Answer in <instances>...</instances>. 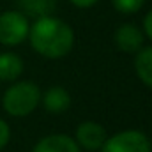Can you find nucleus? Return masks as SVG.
<instances>
[{"label": "nucleus", "mask_w": 152, "mask_h": 152, "mask_svg": "<svg viewBox=\"0 0 152 152\" xmlns=\"http://www.w3.org/2000/svg\"><path fill=\"white\" fill-rule=\"evenodd\" d=\"M30 46L44 58H62L66 57L75 44L73 28L60 18L44 16L37 18L28 30Z\"/></svg>", "instance_id": "nucleus-1"}, {"label": "nucleus", "mask_w": 152, "mask_h": 152, "mask_svg": "<svg viewBox=\"0 0 152 152\" xmlns=\"http://www.w3.org/2000/svg\"><path fill=\"white\" fill-rule=\"evenodd\" d=\"M39 103L41 88L34 81L12 83L2 97V106L11 117H27L37 108Z\"/></svg>", "instance_id": "nucleus-2"}, {"label": "nucleus", "mask_w": 152, "mask_h": 152, "mask_svg": "<svg viewBox=\"0 0 152 152\" xmlns=\"http://www.w3.org/2000/svg\"><path fill=\"white\" fill-rule=\"evenodd\" d=\"M30 23L20 11H5L0 14V44L18 46L28 37Z\"/></svg>", "instance_id": "nucleus-3"}, {"label": "nucleus", "mask_w": 152, "mask_h": 152, "mask_svg": "<svg viewBox=\"0 0 152 152\" xmlns=\"http://www.w3.org/2000/svg\"><path fill=\"white\" fill-rule=\"evenodd\" d=\"M101 152H152V143L149 136L136 129L120 131L113 136L106 138Z\"/></svg>", "instance_id": "nucleus-4"}, {"label": "nucleus", "mask_w": 152, "mask_h": 152, "mask_svg": "<svg viewBox=\"0 0 152 152\" xmlns=\"http://www.w3.org/2000/svg\"><path fill=\"white\" fill-rule=\"evenodd\" d=\"M106 138H108L106 129L94 120L81 122L75 133V142L80 149H85V151H99L106 142Z\"/></svg>", "instance_id": "nucleus-5"}, {"label": "nucleus", "mask_w": 152, "mask_h": 152, "mask_svg": "<svg viewBox=\"0 0 152 152\" xmlns=\"http://www.w3.org/2000/svg\"><path fill=\"white\" fill-rule=\"evenodd\" d=\"M113 41H115V46L124 51V53H136L138 50L143 48V41H145V34L143 30H140L136 25L133 23H124L120 25L113 34Z\"/></svg>", "instance_id": "nucleus-6"}, {"label": "nucleus", "mask_w": 152, "mask_h": 152, "mask_svg": "<svg viewBox=\"0 0 152 152\" xmlns=\"http://www.w3.org/2000/svg\"><path fill=\"white\" fill-rule=\"evenodd\" d=\"M41 103L48 113L60 115L69 110L71 94L64 87H50L46 92H41Z\"/></svg>", "instance_id": "nucleus-7"}, {"label": "nucleus", "mask_w": 152, "mask_h": 152, "mask_svg": "<svg viewBox=\"0 0 152 152\" xmlns=\"http://www.w3.org/2000/svg\"><path fill=\"white\" fill-rule=\"evenodd\" d=\"M32 152H81L75 138L67 134H50L41 138Z\"/></svg>", "instance_id": "nucleus-8"}, {"label": "nucleus", "mask_w": 152, "mask_h": 152, "mask_svg": "<svg viewBox=\"0 0 152 152\" xmlns=\"http://www.w3.org/2000/svg\"><path fill=\"white\" fill-rule=\"evenodd\" d=\"M23 73V60L12 51L0 53V81H16Z\"/></svg>", "instance_id": "nucleus-9"}, {"label": "nucleus", "mask_w": 152, "mask_h": 152, "mask_svg": "<svg viewBox=\"0 0 152 152\" xmlns=\"http://www.w3.org/2000/svg\"><path fill=\"white\" fill-rule=\"evenodd\" d=\"M20 12L27 18H44L51 16L57 9V0H18Z\"/></svg>", "instance_id": "nucleus-10"}, {"label": "nucleus", "mask_w": 152, "mask_h": 152, "mask_svg": "<svg viewBox=\"0 0 152 152\" xmlns=\"http://www.w3.org/2000/svg\"><path fill=\"white\" fill-rule=\"evenodd\" d=\"M134 71L142 83L152 88V46L142 48L136 51L134 57Z\"/></svg>", "instance_id": "nucleus-11"}, {"label": "nucleus", "mask_w": 152, "mask_h": 152, "mask_svg": "<svg viewBox=\"0 0 152 152\" xmlns=\"http://www.w3.org/2000/svg\"><path fill=\"white\" fill-rule=\"evenodd\" d=\"M112 4H113L115 11L122 14H134L143 7L145 0H112Z\"/></svg>", "instance_id": "nucleus-12"}, {"label": "nucleus", "mask_w": 152, "mask_h": 152, "mask_svg": "<svg viewBox=\"0 0 152 152\" xmlns=\"http://www.w3.org/2000/svg\"><path fill=\"white\" fill-rule=\"evenodd\" d=\"M9 140H11V129H9V124H7L4 118H0V151L9 143Z\"/></svg>", "instance_id": "nucleus-13"}, {"label": "nucleus", "mask_w": 152, "mask_h": 152, "mask_svg": "<svg viewBox=\"0 0 152 152\" xmlns=\"http://www.w3.org/2000/svg\"><path fill=\"white\" fill-rule=\"evenodd\" d=\"M143 34H147V37L152 39V9L143 18Z\"/></svg>", "instance_id": "nucleus-14"}, {"label": "nucleus", "mask_w": 152, "mask_h": 152, "mask_svg": "<svg viewBox=\"0 0 152 152\" xmlns=\"http://www.w3.org/2000/svg\"><path fill=\"white\" fill-rule=\"evenodd\" d=\"M73 5L76 7H80V9H88V7H92V5H96L99 0H69Z\"/></svg>", "instance_id": "nucleus-15"}]
</instances>
